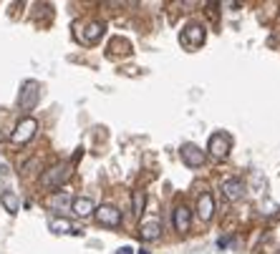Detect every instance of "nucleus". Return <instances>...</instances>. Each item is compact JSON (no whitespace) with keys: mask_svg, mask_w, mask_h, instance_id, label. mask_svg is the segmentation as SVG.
I'll return each instance as SVG.
<instances>
[{"mask_svg":"<svg viewBox=\"0 0 280 254\" xmlns=\"http://www.w3.org/2000/svg\"><path fill=\"white\" fill-rule=\"evenodd\" d=\"M207 149H210V154H212L215 159H227V154H230V149H232V138H230V133H225V131L212 133Z\"/></svg>","mask_w":280,"mask_h":254,"instance_id":"nucleus-1","label":"nucleus"},{"mask_svg":"<svg viewBox=\"0 0 280 254\" xmlns=\"http://www.w3.org/2000/svg\"><path fill=\"white\" fill-rule=\"evenodd\" d=\"M205 38H207V33H205V26H199V23H189L185 31H182V35H179L182 45L189 48V51L199 48V45L205 43Z\"/></svg>","mask_w":280,"mask_h":254,"instance_id":"nucleus-2","label":"nucleus"},{"mask_svg":"<svg viewBox=\"0 0 280 254\" xmlns=\"http://www.w3.org/2000/svg\"><path fill=\"white\" fill-rule=\"evenodd\" d=\"M35 131H38V121L35 119H23L18 126L13 128V133H10V141L13 144H28L33 136H35Z\"/></svg>","mask_w":280,"mask_h":254,"instance_id":"nucleus-3","label":"nucleus"},{"mask_svg":"<svg viewBox=\"0 0 280 254\" xmlns=\"http://www.w3.org/2000/svg\"><path fill=\"white\" fill-rule=\"evenodd\" d=\"M38 98H41V86H38L35 81H26L23 88H21V96H18L21 108H23V111H33L35 103H38Z\"/></svg>","mask_w":280,"mask_h":254,"instance_id":"nucleus-4","label":"nucleus"},{"mask_svg":"<svg viewBox=\"0 0 280 254\" xmlns=\"http://www.w3.org/2000/svg\"><path fill=\"white\" fill-rule=\"evenodd\" d=\"M68 174H71V169H68V166H51V169L41 176V187H46V189L61 187L63 181L68 179Z\"/></svg>","mask_w":280,"mask_h":254,"instance_id":"nucleus-5","label":"nucleus"},{"mask_svg":"<svg viewBox=\"0 0 280 254\" xmlns=\"http://www.w3.org/2000/svg\"><path fill=\"white\" fill-rule=\"evenodd\" d=\"M96 222L104 226H119L122 224V212L114 204H101L96 206Z\"/></svg>","mask_w":280,"mask_h":254,"instance_id":"nucleus-6","label":"nucleus"},{"mask_svg":"<svg viewBox=\"0 0 280 254\" xmlns=\"http://www.w3.org/2000/svg\"><path fill=\"white\" fill-rule=\"evenodd\" d=\"M179 154H182V161H185L187 166H192V169H197V166L205 164V151L199 146H194V144H185L179 149Z\"/></svg>","mask_w":280,"mask_h":254,"instance_id":"nucleus-7","label":"nucleus"},{"mask_svg":"<svg viewBox=\"0 0 280 254\" xmlns=\"http://www.w3.org/2000/svg\"><path fill=\"white\" fill-rule=\"evenodd\" d=\"M212 214H215V199H212V194H199V199H197V217L202 219V222H210L212 219Z\"/></svg>","mask_w":280,"mask_h":254,"instance_id":"nucleus-8","label":"nucleus"},{"mask_svg":"<svg viewBox=\"0 0 280 254\" xmlns=\"http://www.w3.org/2000/svg\"><path fill=\"white\" fill-rule=\"evenodd\" d=\"M222 191H225V196H227L230 201H237V199H243V194H245V184H243L240 179H225V181H222Z\"/></svg>","mask_w":280,"mask_h":254,"instance_id":"nucleus-9","label":"nucleus"},{"mask_svg":"<svg viewBox=\"0 0 280 254\" xmlns=\"http://www.w3.org/2000/svg\"><path fill=\"white\" fill-rule=\"evenodd\" d=\"M139 237L144 239V242H154L162 237V224L156 222V219H149V222L142 224V229H139Z\"/></svg>","mask_w":280,"mask_h":254,"instance_id":"nucleus-10","label":"nucleus"},{"mask_svg":"<svg viewBox=\"0 0 280 254\" xmlns=\"http://www.w3.org/2000/svg\"><path fill=\"white\" fill-rule=\"evenodd\" d=\"M71 209H73V214H78V217H89L96 206H93V201L89 196H78V199L71 201Z\"/></svg>","mask_w":280,"mask_h":254,"instance_id":"nucleus-11","label":"nucleus"},{"mask_svg":"<svg viewBox=\"0 0 280 254\" xmlns=\"http://www.w3.org/2000/svg\"><path fill=\"white\" fill-rule=\"evenodd\" d=\"M189 222H192L189 209H187L185 204L177 206V209H174V229H177V232H187V229H189Z\"/></svg>","mask_w":280,"mask_h":254,"instance_id":"nucleus-12","label":"nucleus"},{"mask_svg":"<svg viewBox=\"0 0 280 254\" xmlns=\"http://www.w3.org/2000/svg\"><path fill=\"white\" fill-rule=\"evenodd\" d=\"M104 31H106V26H104V23H89V26H86V31H84V43H89V45L98 43V40H101V35H104Z\"/></svg>","mask_w":280,"mask_h":254,"instance_id":"nucleus-13","label":"nucleus"},{"mask_svg":"<svg viewBox=\"0 0 280 254\" xmlns=\"http://www.w3.org/2000/svg\"><path fill=\"white\" fill-rule=\"evenodd\" d=\"M0 201H3V206L8 209V214H18V212H21V199H18L13 191H3V194H0Z\"/></svg>","mask_w":280,"mask_h":254,"instance_id":"nucleus-14","label":"nucleus"},{"mask_svg":"<svg viewBox=\"0 0 280 254\" xmlns=\"http://www.w3.org/2000/svg\"><path fill=\"white\" fill-rule=\"evenodd\" d=\"M48 226H51V232H53V234H81L73 224L66 222V219H51Z\"/></svg>","mask_w":280,"mask_h":254,"instance_id":"nucleus-15","label":"nucleus"},{"mask_svg":"<svg viewBox=\"0 0 280 254\" xmlns=\"http://www.w3.org/2000/svg\"><path fill=\"white\" fill-rule=\"evenodd\" d=\"M48 206H51V209H68V206H71V199H68V194H66V191H58V194H53V196H51Z\"/></svg>","mask_w":280,"mask_h":254,"instance_id":"nucleus-16","label":"nucleus"},{"mask_svg":"<svg viewBox=\"0 0 280 254\" xmlns=\"http://www.w3.org/2000/svg\"><path fill=\"white\" fill-rule=\"evenodd\" d=\"M131 201H134V214L136 217H142V212H144V204H147V196H144V191L136 189L131 194Z\"/></svg>","mask_w":280,"mask_h":254,"instance_id":"nucleus-17","label":"nucleus"},{"mask_svg":"<svg viewBox=\"0 0 280 254\" xmlns=\"http://www.w3.org/2000/svg\"><path fill=\"white\" fill-rule=\"evenodd\" d=\"M119 254H134V252H131V247H122V249H119Z\"/></svg>","mask_w":280,"mask_h":254,"instance_id":"nucleus-18","label":"nucleus"},{"mask_svg":"<svg viewBox=\"0 0 280 254\" xmlns=\"http://www.w3.org/2000/svg\"><path fill=\"white\" fill-rule=\"evenodd\" d=\"M139 254H149V252H139Z\"/></svg>","mask_w":280,"mask_h":254,"instance_id":"nucleus-19","label":"nucleus"},{"mask_svg":"<svg viewBox=\"0 0 280 254\" xmlns=\"http://www.w3.org/2000/svg\"><path fill=\"white\" fill-rule=\"evenodd\" d=\"M278 254H280V252H278Z\"/></svg>","mask_w":280,"mask_h":254,"instance_id":"nucleus-20","label":"nucleus"}]
</instances>
